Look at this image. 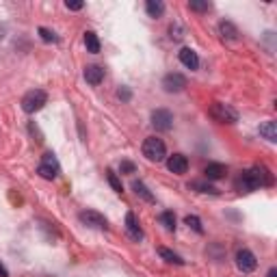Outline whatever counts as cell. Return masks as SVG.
Masks as SVG:
<instances>
[{
  "label": "cell",
  "instance_id": "1",
  "mask_svg": "<svg viewBox=\"0 0 277 277\" xmlns=\"http://www.w3.org/2000/svg\"><path fill=\"white\" fill-rule=\"evenodd\" d=\"M271 184H273V173L264 164H256L254 169L242 171L240 178L236 180V188L245 190V193H251V190H256L260 186H271Z\"/></svg>",
  "mask_w": 277,
  "mask_h": 277
},
{
  "label": "cell",
  "instance_id": "2",
  "mask_svg": "<svg viewBox=\"0 0 277 277\" xmlns=\"http://www.w3.org/2000/svg\"><path fill=\"white\" fill-rule=\"evenodd\" d=\"M143 156L150 162L164 160V156H167V147H164L162 138H156V136L145 138V141H143Z\"/></svg>",
  "mask_w": 277,
  "mask_h": 277
},
{
  "label": "cell",
  "instance_id": "3",
  "mask_svg": "<svg viewBox=\"0 0 277 277\" xmlns=\"http://www.w3.org/2000/svg\"><path fill=\"white\" fill-rule=\"evenodd\" d=\"M46 102H48L46 91L43 89H33L22 98V108H24V113H37V110H41L43 106H46Z\"/></svg>",
  "mask_w": 277,
  "mask_h": 277
},
{
  "label": "cell",
  "instance_id": "4",
  "mask_svg": "<svg viewBox=\"0 0 277 277\" xmlns=\"http://www.w3.org/2000/svg\"><path fill=\"white\" fill-rule=\"evenodd\" d=\"M210 115L216 121H221V124H236V121H238V113L234 110L230 104H223V102H212Z\"/></svg>",
  "mask_w": 277,
  "mask_h": 277
},
{
  "label": "cell",
  "instance_id": "5",
  "mask_svg": "<svg viewBox=\"0 0 277 277\" xmlns=\"http://www.w3.org/2000/svg\"><path fill=\"white\" fill-rule=\"evenodd\" d=\"M59 171H61V167H59V160H57V156L54 154H43L41 156V162H39V167H37V173L43 178V180H54L57 176H59Z\"/></svg>",
  "mask_w": 277,
  "mask_h": 277
},
{
  "label": "cell",
  "instance_id": "6",
  "mask_svg": "<svg viewBox=\"0 0 277 277\" xmlns=\"http://www.w3.org/2000/svg\"><path fill=\"white\" fill-rule=\"evenodd\" d=\"M152 126L158 130V132H167L173 126V115L167 110V108H158L152 113Z\"/></svg>",
  "mask_w": 277,
  "mask_h": 277
},
{
  "label": "cell",
  "instance_id": "7",
  "mask_svg": "<svg viewBox=\"0 0 277 277\" xmlns=\"http://www.w3.org/2000/svg\"><path fill=\"white\" fill-rule=\"evenodd\" d=\"M236 266H238V271H242V273H251V271H256L258 260H256V256L251 254L249 249H238V254H236Z\"/></svg>",
  "mask_w": 277,
  "mask_h": 277
},
{
  "label": "cell",
  "instance_id": "8",
  "mask_svg": "<svg viewBox=\"0 0 277 277\" xmlns=\"http://www.w3.org/2000/svg\"><path fill=\"white\" fill-rule=\"evenodd\" d=\"M162 87H164V91H167V93H180L186 87V78L182 74H178V72L167 74L162 78Z\"/></svg>",
  "mask_w": 277,
  "mask_h": 277
},
{
  "label": "cell",
  "instance_id": "9",
  "mask_svg": "<svg viewBox=\"0 0 277 277\" xmlns=\"http://www.w3.org/2000/svg\"><path fill=\"white\" fill-rule=\"evenodd\" d=\"M78 219H80L85 225H89V228H98V230H106V219L95 212V210H82L78 214Z\"/></svg>",
  "mask_w": 277,
  "mask_h": 277
},
{
  "label": "cell",
  "instance_id": "10",
  "mask_svg": "<svg viewBox=\"0 0 277 277\" xmlns=\"http://www.w3.org/2000/svg\"><path fill=\"white\" fill-rule=\"evenodd\" d=\"M167 169L171 173H176V176H182V173H186L188 169V160H186V156H182V154H173L167 158Z\"/></svg>",
  "mask_w": 277,
  "mask_h": 277
},
{
  "label": "cell",
  "instance_id": "11",
  "mask_svg": "<svg viewBox=\"0 0 277 277\" xmlns=\"http://www.w3.org/2000/svg\"><path fill=\"white\" fill-rule=\"evenodd\" d=\"M126 232L132 240H143V230H141V225H138V219L134 212L126 214Z\"/></svg>",
  "mask_w": 277,
  "mask_h": 277
},
{
  "label": "cell",
  "instance_id": "12",
  "mask_svg": "<svg viewBox=\"0 0 277 277\" xmlns=\"http://www.w3.org/2000/svg\"><path fill=\"white\" fill-rule=\"evenodd\" d=\"M180 63L184 65V67H188V69H197V67H199L197 52L190 50V48H182V50H180Z\"/></svg>",
  "mask_w": 277,
  "mask_h": 277
},
{
  "label": "cell",
  "instance_id": "13",
  "mask_svg": "<svg viewBox=\"0 0 277 277\" xmlns=\"http://www.w3.org/2000/svg\"><path fill=\"white\" fill-rule=\"evenodd\" d=\"M85 80L93 85V87H98L102 80H104V69L100 65H89V67H85Z\"/></svg>",
  "mask_w": 277,
  "mask_h": 277
},
{
  "label": "cell",
  "instance_id": "14",
  "mask_svg": "<svg viewBox=\"0 0 277 277\" xmlns=\"http://www.w3.org/2000/svg\"><path fill=\"white\" fill-rule=\"evenodd\" d=\"M204 173H206L208 180H221L225 173H228V169H225V164H221V162H210L204 169Z\"/></svg>",
  "mask_w": 277,
  "mask_h": 277
},
{
  "label": "cell",
  "instance_id": "15",
  "mask_svg": "<svg viewBox=\"0 0 277 277\" xmlns=\"http://www.w3.org/2000/svg\"><path fill=\"white\" fill-rule=\"evenodd\" d=\"M260 134H262L268 143H275L277 141V121H264L260 126Z\"/></svg>",
  "mask_w": 277,
  "mask_h": 277
},
{
  "label": "cell",
  "instance_id": "16",
  "mask_svg": "<svg viewBox=\"0 0 277 277\" xmlns=\"http://www.w3.org/2000/svg\"><path fill=\"white\" fill-rule=\"evenodd\" d=\"M219 33H221V37L228 39V41H236L238 39V29L232 22H221L219 24Z\"/></svg>",
  "mask_w": 277,
  "mask_h": 277
},
{
  "label": "cell",
  "instance_id": "17",
  "mask_svg": "<svg viewBox=\"0 0 277 277\" xmlns=\"http://www.w3.org/2000/svg\"><path fill=\"white\" fill-rule=\"evenodd\" d=\"M145 11H147V15H150V17H160L164 13V3H162V0H147Z\"/></svg>",
  "mask_w": 277,
  "mask_h": 277
},
{
  "label": "cell",
  "instance_id": "18",
  "mask_svg": "<svg viewBox=\"0 0 277 277\" xmlns=\"http://www.w3.org/2000/svg\"><path fill=\"white\" fill-rule=\"evenodd\" d=\"M85 46H87V50H89L91 54H98V52H100V39H98V35H95L93 31L85 33Z\"/></svg>",
  "mask_w": 277,
  "mask_h": 277
},
{
  "label": "cell",
  "instance_id": "19",
  "mask_svg": "<svg viewBox=\"0 0 277 277\" xmlns=\"http://www.w3.org/2000/svg\"><path fill=\"white\" fill-rule=\"evenodd\" d=\"M132 190H134L136 195H141L145 202H154V195L150 193V188H147L141 180H134V182H132Z\"/></svg>",
  "mask_w": 277,
  "mask_h": 277
},
{
  "label": "cell",
  "instance_id": "20",
  "mask_svg": "<svg viewBox=\"0 0 277 277\" xmlns=\"http://www.w3.org/2000/svg\"><path fill=\"white\" fill-rule=\"evenodd\" d=\"M158 254H160V258H164V260H167V262H171V264H178V266L184 264V260H182L178 254H173V251L167 249V247H160Z\"/></svg>",
  "mask_w": 277,
  "mask_h": 277
},
{
  "label": "cell",
  "instance_id": "21",
  "mask_svg": "<svg viewBox=\"0 0 277 277\" xmlns=\"http://www.w3.org/2000/svg\"><path fill=\"white\" fill-rule=\"evenodd\" d=\"M158 221L164 225V230H167V232H173V230H176V214H173V212H162L160 216H158Z\"/></svg>",
  "mask_w": 277,
  "mask_h": 277
},
{
  "label": "cell",
  "instance_id": "22",
  "mask_svg": "<svg viewBox=\"0 0 277 277\" xmlns=\"http://www.w3.org/2000/svg\"><path fill=\"white\" fill-rule=\"evenodd\" d=\"M106 180H108V184L113 186V190H115V193H121V190H124V186H121V182H119V178H117L115 171H106Z\"/></svg>",
  "mask_w": 277,
  "mask_h": 277
},
{
  "label": "cell",
  "instance_id": "23",
  "mask_svg": "<svg viewBox=\"0 0 277 277\" xmlns=\"http://www.w3.org/2000/svg\"><path fill=\"white\" fill-rule=\"evenodd\" d=\"M184 223L188 225V228H193L197 234H204V228H202V221H199V216H195V214H188L186 219H184Z\"/></svg>",
  "mask_w": 277,
  "mask_h": 277
},
{
  "label": "cell",
  "instance_id": "24",
  "mask_svg": "<svg viewBox=\"0 0 277 277\" xmlns=\"http://www.w3.org/2000/svg\"><path fill=\"white\" fill-rule=\"evenodd\" d=\"M193 188H197L199 193H210V195H216L219 193V190H216L212 184H206V182H193V184H190Z\"/></svg>",
  "mask_w": 277,
  "mask_h": 277
},
{
  "label": "cell",
  "instance_id": "25",
  "mask_svg": "<svg viewBox=\"0 0 277 277\" xmlns=\"http://www.w3.org/2000/svg\"><path fill=\"white\" fill-rule=\"evenodd\" d=\"M188 7L193 9V11H199V13H206L208 9H210V3H202V0H190Z\"/></svg>",
  "mask_w": 277,
  "mask_h": 277
},
{
  "label": "cell",
  "instance_id": "26",
  "mask_svg": "<svg viewBox=\"0 0 277 277\" xmlns=\"http://www.w3.org/2000/svg\"><path fill=\"white\" fill-rule=\"evenodd\" d=\"M39 37H41L43 41H59V37L54 35V31L46 29V26H41V29H39Z\"/></svg>",
  "mask_w": 277,
  "mask_h": 277
},
{
  "label": "cell",
  "instance_id": "27",
  "mask_svg": "<svg viewBox=\"0 0 277 277\" xmlns=\"http://www.w3.org/2000/svg\"><path fill=\"white\" fill-rule=\"evenodd\" d=\"M65 7L69 9V11H80V9L85 7V3H80V0H67Z\"/></svg>",
  "mask_w": 277,
  "mask_h": 277
},
{
  "label": "cell",
  "instance_id": "28",
  "mask_svg": "<svg viewBox=\"0 0 277 277\" xmlns=\"http://www.w3.org/2000/svg\"><path fill=\"white\" fill-rule=\"evenodd\" d=\"M119 169H121V173H134V171H136V167H134V164L130 162V160H124V162H121Z\"/></svg>",
  "mask_w": 277,
  "mask_h": 277
},
{
  "label": "cell",
  "instance_id": "29",
  "mask_svg": "<svg viewBox=\"0 0 277 277\" xmlns=\"http://www.w3.org/2000/svg\"><path fill=\"white\" fill-rule=\"evenodd\" d=\"M117 95H119V98L124 100V102H128V100H130V95H132V93H130V91L126 89V87H121V89L117 91Z\"/></svg>",
  "mask_w": 277,
  "mask_h": 277
},
{
  "label": "cell",
  "instance_id": "30",
  "mask_svg": "<svg viewBox=\"0 0 277 277\" xmlns=\"http://www.w3.org/2000/svg\"><path fill=\"white\" fill-rule=\"evenodd\" d=\"M171 37H173V39H182L180 29H173V26H171Z\"/></svg>",
  "mask_w": 277,
  "mask_h": 277
},
{
  "label": "cell",
  "instance_id": "31",
  "mask_svg": "<svg viewBox=\"0 0 277 277\" xmlns=\"http://www.w3.org/2000/svg\"><path fill=\"white\" fill-rule=\"evenodd\" d=\"M266 277H277V268L273 266V268H268V273H266Z\"/></svg>",
  "mask_w": 277,
  "mask_h": 277
},
{
  "label": "cell",
  "instance_id": "32",
  "mask_svg": "<svg viewBox=\"0 0 277 277\" xmlns=\"http://www.w3.org/2000/svg\"><path fill=\"white\" fill-rule=\"evenodd\" d=\"M0 277H9V273H7V268H5L3 264H0Z\"/></svg>",
  "mask_w": 277,
  "mask_h": 277
},
{
  "label": "cell",
  "instance_id": "33",
  "mask_svg": "<svg viewBox=\"0 0 277 277\" xmlns=\"http://www.w3.org/2000/svg\"><path fill=\"white\" fill-rule=\"evenodd\" d=\"M5 37V29H0V39H3Z\"/></svg>",
  "mask_w": 277,
  "mask_h": 277
}]
</instances>
